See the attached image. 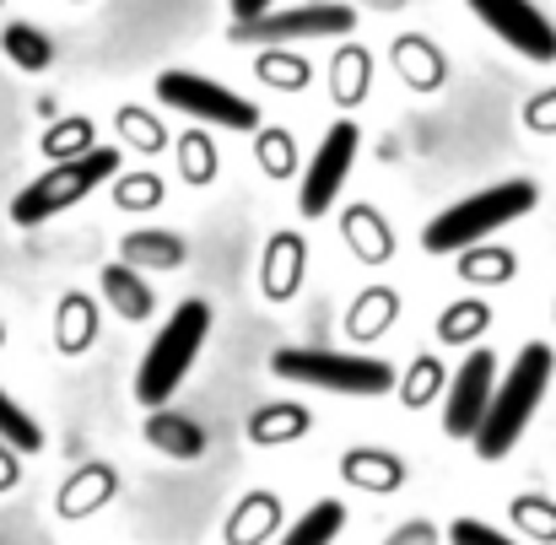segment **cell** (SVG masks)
I'll list each match as a JSON object with an SVG mask.
<instances>
[{
  "mask_svg": "<svg viewBox=\"0 0 556 545\" xmlns=\"http://www.w3.org/2000/svg\"><path fill=\"white\" fill-rule=\"evenodd\" d=\"M508 49H519L525 60H556V27L552 16L530 0H465Z\"/></svg>",
  "mask_w": 556,
  "mask_h": 545,
  "instance_id": "10",
  "label": "cell"
},
{
  "mask_svg": "<svg viewBox=\"0 0 556 545\" xmlns=\"http://www.w3.org/2000/svg\"><path fill=\"white\" fill-rule=\"evenodd\" d=\"M157 98L168 109H185L194 119H205V125H222V130H260V109L243 92H232L211 76H194V71H163Z\"/></svg>",
  "mask_w": 556,
  "mask_h": 545,
  "instance_id": "7",
  "label": "cell"
},
{
  "mask_svg": "<svg viewBox=\"0 0 556 545\" xmlns=\"http://www.w3.org/2000/svg\"><path fill=\"white\" fill-rule=\"evenodd\" d=\"M205 335H211V303L189 297L168 314V325L152 335L147 357L136 367V400L147 410H163L174 400V389L185 383V372L194 367V357L205 352Z\"/></svg>",
  "mask_w": 556,
  "mask_h": 545,
  "instance_id": "3",
  "label": "cell"
},
{
  "mask_svg": "<svg viewBox=\"0 0 556 545\" xmlns=\"http://www.w3.org/2000/svg\"><path fill=\"white\" fill-rule=\"evenodd\" d=\"M147 443L163 448V454H174V459H200L211 438H205L200 421H189L179 410H152L147 416Z\"/></svg>",
  "mask_w": 556,
  "mask_h": 545,
  "instance_id": "16",
  "label": "cell"
},
{
  "mask_svg": "<svg viewBox=\"0 0 556 545\" xmlns=\"http://www.w3.org/2000/svg\"><path fill=\"white\" fill-rule=\"evenodd\" d=\"M330 92H336L341 103H363V92H368V54H363V49H341V54H336Z\"/></svg>",
  "mask_w": 556,
  "mask_h": 545,
  "instance_id": "28",
  "label": "cell"
},
{
  "mask_svg": "<svg viewBox=\"0 0 556 545\" xmlns=\"http://www.w3.org/2000/svg\"><path fill=\"white\" fill-rule=\"evenodd\" d=\"M525 125H530L535 136H556V92H541V98L525 109Z\"/></svg>",
  "mask_w": 556,
  "mask_h": 545,
  "instance_id": "38",
  "label": "cell"
},
{
  "mask_svg": "<svg viewBox=\"0 0 556 545\" xmlns=\"http://www.w3.org/2000/svg\"><path fill=\"white\" fill-rule=\"evenodd\" d=\"M0 438H5L16 454H38V448H43L38 421H33V416H27V410H22V405L5 394V389H0Z\"/></svg>",
  "mask_w": 556,
  "mask_h": 545,
  "instance_id": "27",
  "label": "cell"
},
{
  "mask_svg": "<svg viewBox=\"0 0 556 545\" xmlns=\"http://www.w3.org/2000/svg\"><path fill=\"white\" fill-rule=\"evenodd\" d=\"M341 481H352L357 492L389 497V492L405 486V465H400L394 454H383V448H352V454L341 459Z\"/></svg>",
  "mask_w": 556,
  "mask_h": 545,
  "instance_id": "14",
  "label": "cell"
},
{
  "mask_svg": "<svg viewBox=\"0 0 556 545\" xmlns=\"http://www.w3.org/2000/svg\"><path fill=\"white\" fill-rule=\"evenodd\" d=\"M400 5H405V0H378V11H400Z\"/></svg>",
  "mask_w": 556,
  "mask_h": 545,
  "instance_id": "41",
  "label": "cell"
},
{
  "mask_svg": "<svg viewBox=\"0 0 556 545\" xmlns=\"http://www.w3.org/2000/svg\"><path fill=\"white\" fill-rule=\"evenodd\" d=\"M119 130H130V141H136L141 152H163V125H152L147 114L125 109V114H119Z\"/></svg>",
  "mask_w": 556,
  "mask_h": 545,
  "instance_id": "37",
  "label": "cell"
},
{
  "mask_svg": "<svg viewBox=\"0 0 556 545\" xmlns=\"http://www.w3.org/2000/svg\"><path fill=\"white\" fill-rule=\"evenodd\" d=\"M400 71H405V81L410 87H421V92H432L438 81H443V60L432 54V43L427 38H400Z\"/></svg>",
  "mask_w": 556,
  "mask_h": 545,
  "instance_id": "26",
  "label": "cell"
},
{
  "mask_svg": "<svg viewBox=\"0 0 556 545\" xmlns=\"http://www.w3.org/2000/svg\"><path fill=\"white\" fill-rule=\"evenodd\" d=\"M276 530H281V503H276L270 492H254V497H243V503L232 508L227 545H265Z\"/></svg>",
  "mask_w": 556,
  "mask_h": 545,
  "instance_id": "18",
  "label": "cell"
},
{
  "mask_svg": "<svg viewBox=\"0 0 556 545\" xmlns=\"http://www.w3.org/2000/svg\"><path fill=\"white\" fill-rule=\"evenodd\" d=\"M443 383H448V372H443L438 357H416V363L405 367V378L394 383V394H400L405 410H421V405L443 400Z\"/></svg>",
  "mask_w": 556,
  "mask_h": 545,
  "instance_id": "24",
  "label": "cell"
},
{
  "mask_svg": "<svg viewBox=\"0 0 556 545\" xmlns=\"http://www.w3.org/2000/svg\"><path fill=\"white\" fill-rule=\"evenodd\" d=\"M314 427V416L292 400H276V405H260L249 416V443L254 448H281V443H298L303 432Z\"/></svg>",
  "mask_w": 556,
  "mask_h": 545,
  "instance_id": "15",
  "label": "cell"
},
{
  "mask_svg": "<svg viewBox=\"0 0 556 545\" xmlns=\"http://www.w3.org/2000/svg\"><path fill=\"white\" fill-rule=\"evenodd\" d=\"M0 43H5V54H11L22 71H43V65L54 60L49 38H43L38 27H22V22H16V27H5V38H0Z\"/></svg>",
  "mask_w": 556,
  "mask_h": 545,
  "instance_id": "29",
  "label": "cell"
},
{
  "mask_svg": "<svg viewBox=\"0 0 556 545\" xmlns=\"http://www.w3.org/2000/svg\"><path fill=\"white\" fill-rule=\"evenodd\" d=\"M303 270H308V243L298 232H276L265 243V265H260V292L270 303H292L298 287H303Z\"/></svg>",
  "mask_w": 556,
  "mask_h": 545,
  "instance_id": "11",
  "label": "cell"
},
{
  "mask_svg": "<svg viewBox=\"0 0 556 545\" xmlns=\"http://www.w3.org/2000/svg\"><path fill=\"white\" fill-rule=\"evenodd\" d=\"M497 394V357L486 346H470L459 372L443 383V432L448 438H476L481 421H486V405Z\"/></svg>",
  "mask_w": 556,
  "mask_h": 545,
  "instance_id": "8",
  "label": "cell"
},
{
  "mask_svg": "<svg viewBox=\"0 0 556 545\" xmlns=\"http://www.w3.org/2000/svg\"><path fill=\"white\" fill-rule=\"evenodd\" d=\"M114 174H119V152L114 147H92L81 157H65V163H54L49 174H38L11 200V221L16 227H43L60 211H71L76 200H87L98 183H109Z\"/></svg>",
  "mask_w": 556,
  "mask_h": 545,
  "instance_id": "5",
  "label": "cell"
},
{
  "mask_svg": "<svg viewBox=\"0 0 556 545\" xmlns=\"http://www.w3.org/2000/svg\"><path fill=\"white\" fill-rule=\"evenodd\" d=\"M357 27L352 5H270L254 22H232V43H254V49H281L292 38H346Z\"/></svg>",
  "mask_w": 556,
  "mask_h": 545,
  "instance_id": "6",
  "label": "cell"
},
{
  "mask_svg": "<svg viewBox=\"0 0 556 545\" xmlns=\"http://www.w3.org/2000/svg\"><path fill=\"white\" fill-rule=\"evenodd\" d=\"M357 136H363V130H357L352 119H336V125L325 130V141H319L308 174H303V183H298V205H303V216H325V211L336 205L341 183H346L352 163H357Z\"/></svg>",
  "mask_w": 556,
  "mask_h": 545,
  "instance_id": "9",
  "label": "cell"
},
{
  "mask_svg": "<svg viewBox=\"0 0 556 545\" xmlns=\"http://www.w3.org/2000/svg\"><path fill=\"white\" fill-rule=\"evenodd\" d=\"M459 281H470V287H508L514 276H519V259H514V249H497V243H476V249H465L459 254Z\"/></svg>",
  "mask_w": 556,
  "mask_h": 545,
  "instance_id": "20",
  "label": "cell"
},
{
  "mask_svg": "<svg viewBox=\"0 0 556 545\" xmlns=\"http://www.w3.org/2000/svg\"><path fill=\"white\" fill-rule=\"evenodd\" d=\"M179 168H185L189 183H211L216 179V147H211V136L205 130H189L185 147H179Z\"/></svg>",
  "mask_w": 556,
  "mask_h": 545,
  "instance_id": "31",
  "label": "cell"
},
{
  "mask_svg": "<svg viewBox=\"0 0 556 545\" xmlns=\"http://www.w3.org/2000/svg\"><path fill=\"white\" fill-rule=\"evenodd\" d=\"M43 152H49L54 163H65V157H81V152H92V125H87V119H65V125H54V136L43 141Z\"/></svg>",
  "mask_w": 556,
  "mask_h": 545,
  "instance_id": "32",
  "label": "cell"
},
{
  "mask_svg": "<svg viewBox=\"0 0 556 545\" xmlns=\"http://www.w3.org/2000/svg\"><path fill=\"white\" fill-rule=\"evenodd\" d=\"M119 259H125L130 270H185L189 249H185V238H179V232L141 227V232H130V238H125Z\"/></svg>",
  "mask_w": 556,
  "mask_h": 545,
  "instance_id": "12",
  "label": "cell"
},
{
  "mask_svg": "<svg viewBox=\"0 0 556 545\" xmlns=\"http://www.w3.org/2000/svg\"><path fill=\"white\" fill-rule=\"evenodd\" d=\"M486 325H492V308H486L481 297H459V303L443 308L438 341H443V346H476V341L486 335Z\"/></svg>",
  "mask_w": 556,
  "mask_h": 545,
  "instance_id": "21",
  "label": "cell"
},
{
  "mask_svg": "<svg viewBox=\"0 0 556 545\" xmlns=\"http://www.w3.org/2000/svg\"><path fill=\"white\" fill-rule=\"evenodd\" d=\"M341 530H346V508H341L336 497H325V503H314V508L281 535V545H330Z\"/></svg>",
  "mask_w": 556,
  "mask_h": 545,
  "instance_id": "23",
  "label": "cell"
},
{
  "mask_svg": "<svg viewBox=\"0 0 556 545\" xmlns=\"http://www.w3.org/2000/svg\"><path fill=\"white\" fill-rule=\"evenodd\" d=\"M438 535H432V524H421V519H410V524H400L394 535H389V545H432Z\"/></svg>",
  "mask_w": 556,
  "mask_h": 545,
  "instance_id": "39",
  "label": "cell"
},
{
  "mask_svg": "<svg viewBox=\"0 0 556 545\" xmlns=\"http://www.w3.org/2000/svg\"><path fill=\"white\" fill-rule=\"evenodd\" d=\"M103 297H109V308H114L119 319H130V325L152 319V308H157L152 287H147L141 270H130V265H103Z\"/></svg>",
  "mask_w": 556,
  "mask_h": 545,
  "instance_id": "17",
  "label": "cell"
},
{
  "mask_svg": "<svg viewBox=\"0 0 556 545\" xmlns=\"http://www.w3.org/2000/svg\"><path fill=\"white\" fill-rule=\"evenodd\" d=\"M163 200V179H152V174H130V179H119V205H130V211H152Z\"/></svg>",
  "mask_w": 556,
  "mask_h": 545,
  "instance_id": "34",
  "label": "cell"
},
{
  "mask_svg": "<svg viewBox=\"0 0 556 545\" xmlns=\"http://www.w3.org/2000/svg\"><path fill=\"white\" fill-rule=\"evenodd\" d=\"M514 524H519L530 541L556 545V503L552 497H519V503H514Z\"/></svg>",
  "mask_w": 556,
  "mask_h": 545,
  "instance_id": "30",
  "label": "cell"
},
{
  "mask_svg": "<svg viewBox=\"0 0 556 545\" xmlns=\"http://www.w3.org/2000/svg\"><path fill=\"white\" fill-rule=\"evenodd\" d=\"M92 335H98V308H92V297H81V292H71L65 303H60V352H87L92 346Z\"/></svg>",
  "mask_w": 556,
  "mask_h": 545,
  "instance_id": "25",
  "label": "cell"
},
{
  "mask_svg": "<svg viewBox=\"0 0 556 545\" xmlns=\"http://www.w3.org/2000/svg\"><path fill=\"white\" fill-rule=\"evenodd\" d=\"M270 5H276V0H232V16H238V22H254V16H265Z\"/></svg>",
  "mask_w": 556,
  "mask_h": 545,
  "instance_id": "40",
  "label": "cell"
},
{
  "mask_svg": "<svg viewBox=\"0 0 556 545\" xmlns=\"http://www.w3.org/2000/svg\"><path fill=\"white\" fill-rule=\"evenodd\" d=\"M260 168H265L270 179H292L298 157H292V136H287V130H265V136H260Z\"/></svg>",
  "mask_w": 556,
  "mask_h": 545,
  "instance_id": "33",
  "label": "cell"
},
{
  "mask_svg": "<svg viewBox=\"0 0 556 545\" xmlns=\"http://www.w3.org/2000/svg\"><path fill=\"white\" fill-rule=\"evenodd\" d=\"M552 378H556V352L546 341H530V346L508 363V378H497V394H492V405H486V421H481V432L470 438L481 459H508V454H514V443L525 438L530 416L541 410Z\"/></svg>",
  "mask_w": 556,
  "mask_h": 545,
  "instance_id": "1",
  "label": "cell"
},
{
  "mask_svg": "<svg viewBox=\"0 0 556 545\" xmlns=\"http://www.w3.org/2000/svg\"><path fill=\"white\" fill-rule=\"evenodd\" d=\"M114 486H119V481H114V470H109V465H87V470L60 492V514H65V519L92 514V508H103V503L114 497Z\"/></svg>",
  "mask_w": 556,
  "mask_h": 545,
  "instance_id": "22",
  "label": "cell"
},
{
  "mask_svg": "<svg viewBox=\"0 0 556 545\" xmlns=\"http://www.w3.org/2000/svg\"><path fill=\"white\" fill-rule=\"evenodd\" d=\"M394 319H400V297H394L389 287H368V292L352 303V314H346V335H352L357 346H368Z\"/></svg>",
  "mask_w": 556,
  "mask_h": 545,
  "instance_id": "19",
  "label": "cell"
},
{
  "mask_svg": "<svg viewBox=\"0 0 556 545\" xmlns=\"http://www.w3.org/2000/svg\"><path fill=\"white\" fill-rule=\"evenodd\" d=\"M260 76H265V81H281V87L292 92V87H303V81H308V65H303L298 54L287 60V54H276V49H270V54L260 60Z\"/></svg>",
  "mask_w": 556,
  "mask_h": 545,
  "instance_id": "35",
  "label": "cell"
},
{
  "mask_svg": "<svg viewBox=\"0 0 556 545\" xmlns=\"http://www.w3.org/2000/svg\"><path fill=\"white\" fill-rule=\"evenodd\" d=\"M541 205V189L530 179H508L492 183V189H476L465 200H454L448 211H438L427 227H421V249L427 254H465L476 243H486L492 232H503L508 221L530 216Z\"/></svg>",
  "mask_w": 556,
  "mask_h": 545,
  "instance_id": "2",
  "label": "cell"
},
{
  "mask_svg": "<svg viewBox=\"0 0 556 545\" xmlns=\"http://www.w3.org/2000/svg\"><path fill=\"white\" fill-rule=\"evenodd\" d=\"M270 372L287 383H308V389H330L346 400H372V394H394L400 372L383 357L363 352H319V346H287L270 357Z\"/></svg>",
  "mask_w": 556,
  "mask_h": 545,
  "instance_id": "4",
  "label": "cell"
},
{
  "mask_svg": "<svg viewBox=\"0 0 556 545\" xmlns=\"http://www.w3.org/2000/svg\"><path fill=\"white\" fill-rule=\"evenodd\" d=\"M341 238L352 243V254H357L363 265H383V259L394 254V227H389L383 211H372V205H352V211L341 216Z\"/></svg>",
  "mask_w": 556,
  "mask_h": 545,
  "instance_id": "13",
  "label": "cell"
},
{
  "mask_svg": "<svg viewBox=\"0 0 556 545\" xmlns=\"http://www.w3.org/2000/svg\"><path fill=\"white\" fill-rule=\"evenodd\" d=\"M448 545H519V541H508L503 530H492L481 519H454L448 524Z\"/></svg>",
  "mask_w": 556,
  "mask_h": 545,
  "instance_id": "36",
  "label": "cell"
}]
</instances>
